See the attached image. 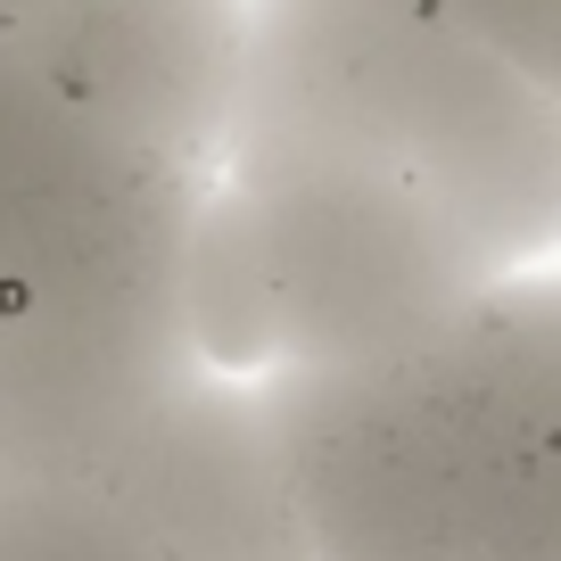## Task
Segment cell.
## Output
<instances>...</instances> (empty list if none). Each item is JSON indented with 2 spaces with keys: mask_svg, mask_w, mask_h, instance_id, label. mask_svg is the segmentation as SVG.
Here are the masks:
<instances>
[{
  "mask_svg": "<svg viewBox=\"0 0 561 561\" xmlns=\"http://www.w3.org/2000/svg\"><path fill=\"white\" fill-rule=\"evenodd\" d=\"M191 165L0 42V471L83 479L191 371Z\"/></svg>",
  "mask_w": 561,
  "mask_h": 561,
  "instance_id": "obj_1",
  "label": "cell"
},
{
  "mask_svg": "<svg viewBox=\"0 0 561 561\" xmlns=\"http://www.w3.org/2000/svg\"><path fill=\"white\" fill-rule=\"evenodd\" d=\"M322 561H561V273L371 364L264 371Z\"/></svg>",
  "mask_w": 561,
  "mask_h": 561,
  "instance_id": "obj_2",
  "label": "cell"
},
{
  "mask_svg": "<svg viewBox=\"0 0 561 561\" xmlns=\"http://www.w3.org/2000/svg\"><path fill=\"white\" fill-rule=\"evenodd\" d=\"M224 158H339L446 198L528 273L561 248V124L446 0H248Z\"/></svg>",
  "mask_w": 561,
  "mask_h": 561,
  "instance_id": "obj_3",
  "label": "cell"
},
{
  "mask_svg": "<svg viewBox=\"0 0 561 561\" xmlns=\"http://www.w3.org/2000/svg\"><path fill=\"white\" fill-rule=\"evenodd\" d=\"M264 248L289 364H371L504 280V256L446 198L339 158H224Z\"/></svg>",
  "mask_w": 561,
  "mask_h": 561,
  "instance_id": "obj_4",
  "label": "cell"
},
{
  "mask_svg": "<svg viewBox=\"0 0 561 561\" xmlns=\"http://www.w3.org/2000/svg\"><path fill=\"white\" fill-rule=\"evenodd\" d=\"M165 561H322L273 388L191 371L133 438L83 471Z\"/></svg>",
  "mask_w": 561,
  "mask_h": 561,
  "instance_id": "obj_5",
  "label": "cell"
},
{
  "mask_svg": "<svg viewBox=\"0 0 561 561\" xmlns=\"http://www.w3.org/2000/svg\"><path fill=\"white\" fill-rule=\"evenodd\" d=\"M9 42L158 158L191 174L224 165L248 67V0H67Z\"/></svg>",
  "mask_w": 561,
  "mask_h": 561,
  "instance_id": "obj_6",
  "label": "cell"
},
{
  "mask_svg": "<svg viewBox=\"0 0 561 561\" xmlns=\"http://www.w3.org/2000/svg\"><path fill=\"white\" fill-rule=\"evenodd\" d=\"M182 331L207 371H280V314H273V280H264V248L248 224L240 191L224 174L198 182L191 231H182Z\"/></svg>",
  "mask_w": 561,
  "mask_h": 561,
  "instance_id": "obj_7",
  "label": "cell"
},
{
  "mask_svg": "<svg viewBox=\"0 0 561 561\" xmlns=\"http://www.w3.org/2000/svg\"><path fill=\"white\" fill-rule=\"evenodd\" d=\"M0 561H165L100 488L0 471Z\"/></svg>",
  "mask_w": 561,
  "mask_h": 561,
  "instance_id": "obj_8",
  "label": "cell"
},
{
  "mask_svg": "<svg viewBox=\"0 0 561 561\" xmlns=\"http://www.w3.org/2000/svg\"><path fill=\"white\" fill-rule=\"evenodd\" d=\"M495 58L528 75L545 100H561V0H446Z\"/></svg>",
  "mask_w": 561,
  "mask_h": 561,
  "instance_id": "obj_9",
  "label": "cell"
},
{
  "mask_svg": "<svg viewBox=\"0 0 561 561\" xmlns=\"http://www.w3.org/2000/svg\"><path fill=\"white\" fill-rule=\"evenodd\" d=\"M50 9H67V0H0V42L25 34V25H42Z\"/></svg>",
  "mask_w": 561,
  "mask_h": 561,
  "instance_id": "obj_10",
  "label": "cell"
},
{
  "mask_svg": "<svg viewBox=\"0 0 561 561\" xmlns=\"http://www.w3.org/2000/svg\"><path fill=\"white\" fill-rule=\"evenodd\" d=\"M553 124H561V100H553Z\"/></svg>",
  "mask_w": 561,
  "mask_h": 561,
  "instance_id": "obj_11",
  "label": "cell"
}]
</instances>
